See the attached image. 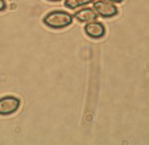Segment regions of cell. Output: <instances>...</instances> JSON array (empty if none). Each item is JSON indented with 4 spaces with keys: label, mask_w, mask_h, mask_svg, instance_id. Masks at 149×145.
Masks as SVG:
<instances>
[{
    "label": "cell",
    "mask_w": 149,
    "mask_h": 145,
    "mask_svg": "<svg viewBox=\"0 0 149 145\" xmlns=\"http://www.w3.org/2000/svg\"><path fill=\"white\" fill-rule=\"evenodd\" d=\"M73 17L71 14L64 11H52L47 14L42 19L45 26L55 30L63 29L72 23Z\"/></svg>",
    "instance_id": "1"
},
{
    "label": "cell",
    "mask_w": 149,
    "mask_h": 145,
    "mask_svg": "<svg viewBox=\"0 0 149 145\" xmlns=\"http://www.w3.org/2000/svg\"><path fill=\"white\" fill-rule=\"evenodd\" d=\"M20 107V100L14 96H6L0 99V116L14 114Z\"/></svg>",
    "instance_id": "2"
},
{
    "label": "cell",
    "mask_w": 149,
    "mask_h": 145,
    "mask_svg": "<svg viewBox=\"0 0 149 145\" xmlns=\"http://www.w3.org/2000/svg\"><path fill=\"white\" fill-rule=\"evenodd\" d=\"M94 10L98 15L104 18H111L118 14V8L107 0H98L94 3Z\"/></svg>",
    "instance_id": "3"
},
{
    "label": "cell",
    "mask_w": 149,
    "mask_h": 145,
    "mask_svg": "<svg viewBox=\"0 0 149 145\" xmlns=\"http://www.w3.org/2000/svg\"><path fill=\"white\" fill-rule=\"evenodd\" d=\"M85 34L92 39H100L105 35L106 30L101 22H89L84 28Z\"/></svg>",
    "instance_id": "4"
},
{
    "label": "cell",
    "mask_w": 149,
    "mask_h": 145,
    "mask_svg": "<svg viewBox=\"0 0 149 145\" xmlns=\"http://www.w3.org/2000/svg\"><path fill=\"white\" fill-rule=\"evenodd\" d=\"M75 19L77 20L78 22L81 23H89L96 20L97 18V13H96L95 10L91 9V8H83L79 11H77L76 13L74 14Z\"/></svg>",
    "instance_id": "5"
},
{
    "label": "cell",
    "mask_w": 149,
    "mask_h": 145,
    "mask_svg": "<svg viewBox=\"0 0 149 145\" xmlns=\"http://www.w3.org/2000/svg\"><path fill=\"white\" fill-rule=\"evenodd\" d=\"M94 0H65L64 6L68 9H76L80 6H84L93 2Z\"/></svg>",
    "instance_id": "6"
},
{
    "label": "cell",
    "mask_w": 149,
    "mask_h": 145,
    "mask_svg": "<svg viewBox=\"0 0 149 145\" xmlns=\"http://www.w3.org/2000/svg\"><path fill=\"white\" fill-rule=\"evenodd\" d=\"M6 8V2L5 0H0V12L3 11Z\"/></svg>",
    "instance_id": "7"
},
{
    "label": "cell",
    "mask_w": 149,
    "mask_h": 145,
    "mask_svg": "<svg viewBox=\"0 0 149 145\" xmlns=\"http://www.w3.org/2000/svg\"><path fill=\"white\" fill-rule=\"evenodd\" d=\"M107 1H110V2H113V3H120L123 0H107Z\"/></svg>",
    "instance_id": "8"
},
{
    "label": "cell",
    "mask_w": 149,
    "mask_h": 145,
    "mask_svg": "<svg viewBox=\"0 0 149 145\" xmlns=\"http://www.w3.org/2000/svg\"><path fill=\"white\" fill-rule=\"evenodd\" d=\"M49 1H54V2H56V1H61V0H49Z\"/></svg>",
    "instance_id": "9"
}]
</instances>
